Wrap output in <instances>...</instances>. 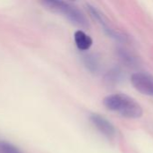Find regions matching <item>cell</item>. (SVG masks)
Wrapping results in <instances>:
<instances>
[{
    "label": "cell",
    "instance_id": "1",
    "mask_svg": "<svg viewBox=\"0 0 153 153\" xmlns=\"http://www.w3.org/2000/svg\"><path fill=\"white\" fill-rule=\"evenodd\" d=\"M103 103L107 109L116 112L126 118L137 119L143 114L142 107L133 98L126 94L115 93L108 95L104 99Z\"/></svg>",
    "mask_w": 153,
    "mask_h": 153
},
{
    "label": "cell",
    "instance_id": "2",
    "mask_svg": "<svg viewBox=\"0 0 153 153\" xmlns=\"http://www.w3.org/2000/svg\"><path fill=\"white\" fill-rule=\"evenodd\" d=\"M41 4L52 13H59L68 19L72 24L87 29L89 27L88 22L84 13L75 5L60 0H45L41 2Z\"/></svg>",
    "mask_w": 153,
    "mask_h": 153
},
{
    "label": "cell",
    "instance_id": "3",
    "mask_svg": "<svg viewBox=\"0 0 153 153\" xmlns=\"http://www.w3.org/2000/svg\"><path fill=\"white\" fill-rule=\"evenodd\" d=\"M86 6H87V10L89 15L91 16V18L93 20H95L97 23H99L101 27H103V30L106 33V35H108L109 37H111L115 39L120 40V41H125L127 39L126 35H124L120 30L115 29L109 23L107 18L104 15V13H101L97 8H96L95 6L89 4H87Z\"/></svg>",
    "mask_w": 153,
    "mask_h": 153
},
{
    "label": "cell",
    "instance_id": "4",
    "mask_svg": "<svg viewBox=\"0 0 153 153\" xmlns=\"http://www.w3.org/2000/svg\"><path fill=\"white\" fill-rule=\"evenodd\" d=\"M133 86L141 93L153 97V76L147 73H134L131 76Z\"/></svg>",
    "mask_w": 153,
    "mask_h": 153
},
{
    "label": "cell",
    "instance_id": "5",
    "mask_svg": "<svg viewBox=\"0 0 153 153\" xmlns=\"http://www.w3.org/2000/svg\"><path fill=\"white\" fill-rule=\"evenodd\" d=\"M90 123L96 128L98 132L107 138H114L116 135V128L106 117L97 113H93L89 116Z\"/></svg>",
    "mask_w": 153,
    "mask_h": 153
},
{
    "label": "cell",
    "instance_id": "6",
    "mask_svg": "<svg viewBox=\"0 0 153 153\" xmlns=\"http://www.w3.org/2000/svg\"><path fill=\"white\" fill-rule=\"evenodd\" d=\"M74 40L79 50H87L93 44V39L82 30H78L74 33Z\"/></svg>",
    "mask_w": 153,
    "mask_h": 153
},
{
    "label": "cell",
    "instance_id": "7",
    "mask_svg": "<svg viewBox=\"0 0 153 153\" xmlns=\"http://www.w3.org/2000/svg\"><path fill=\"white\" fill-rule=\"evenodd\" d=\"M83 63L91 73H97L100 69V60L95 54L85 55L83 56Z\"/></svg>",
    "mask_w": 153,
    "mask_h": 153
},
{
    "label": "cell",
    "instance_id": "8",
    "mask_svg": "<svg viewBox=\"0 0 153 153\" xmlns=\"http://www.w3.org/2000/svg\"><path fill=\"white\" fill-rule=\"evenodd\" d=\"M117 55L123 64L128 66H135L137 65V58L130 51L125 48H119Z\"/></svg>",
    "mask_w": 153,
    "mask_h": 153
},
{
    "label": "cell",
    "instance_id": "9",
    "mask_svg": "<svg viewBox=\"0 0 153 153\" xmlns=\"http://www.w3.org/2000/svg\"><path fill=\"white\" fill-rule=\"evenodd\" d=\"M123 74L122 71L119 68H113L111 69L105 76L106 82H107L108 84H117L120 81H122Z\"/></svg>",
    "mask_w": 153,
    "mask_h": 153
},
{
    "label": "cell",
    "instance_id": "10",
    "mask_svg": "<svg viewBox=\"0 0 153 153\" xmlns=\"http://www.w3.org/2000/svg\"><path fill=\"white\" fill-rule=\"evenodd\" d=\"M0 153H23L14 143L0 138Z\"/></svg>",
    "mask_w": 153,
    "mask_h": 153
}]
</instances>
